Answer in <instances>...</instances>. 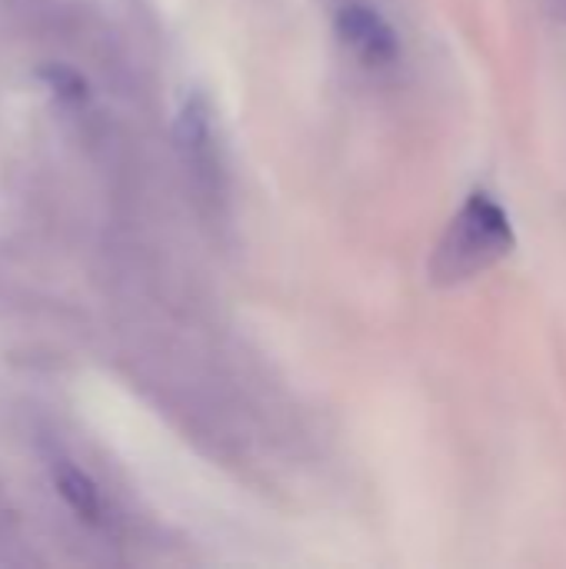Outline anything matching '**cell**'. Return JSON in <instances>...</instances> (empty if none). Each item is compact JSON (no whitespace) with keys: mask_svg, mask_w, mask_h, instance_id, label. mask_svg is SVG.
<instances>
[{"mask_svg":"<svg viewBox=\"0 0 566 569\" xmlns=\"http://www.w3.org/2000/svg\"><path fill=\"white\" fill-rule=\"evenodd\" d=\"M40 77H43V80L50 83V90H53L57 97H63V100H83V97H87L83 77H80L77 70H70V67L50 63V67L40 70Z\"/></svg>","mask_w":566,"mask_h":569,"instance_id":"obj_5","label":"cell"},{"mask_svg":"<svg viewBox=\"0 0 566 569\" xmlns=\"http://www.w3.org/2000/svg\"><path fill=\"white\" fill-rule=\"evenodd\" d=\"M337 33L370 67L394 63L397 53H400V43H397L394 27L370 3H347L337 13Z\"/></svg>","mask_w":566,"mask_h":569,"instance_id":"obj_3","label":"cell"},{"mask_svg":"<svg viewBox=\"0 0 566 569\" xmlns=\"http://www.w3.org/2000/svg\"><path fill=\"white\" fill-rule=\"evenodd\" d=\"M53 487H57V493L63 497V503L80 517V520H97L100 517V490H97V483L87 477V473H80L73 463H67V460H60V463H53Z\"/></svg>","mask_w":566,"mask_h":569,"instance_id":"obj_4","label":"cell"},{"mask_svg":"<svg viewBox=\"0 0 566 569\" xmlns=\"http://www.w3.org/2000/svg\"><path fill=\"white\" fill-rule=\"evenodd\" d=\"M517 247L514 227L507 210L484 190H474L460 213L450 220L430 273L437 283H460L467 277H477L480 270L500 263Z\"/></svg>","mask_w":566,"mask_h":569,"instance_id":"obj_1","label":"cell"},{"mask_svg":"<svg viewBox=\"0 0 566 569\" xmlns=\"http://www.w3.org/2000/svg\"><path fill=\"white\" fill-rule=\"evenodd\" d=\"M173 140H177L183 167L193 173V180L200 187H214L220 167H217V143H214V113H210L207 97L193 93L183 103L177 127H173Z\"/></svg>","mask_w":566,"mask_h":569,"instance_id":"obj_2","label":"cell"}]
</instances>
